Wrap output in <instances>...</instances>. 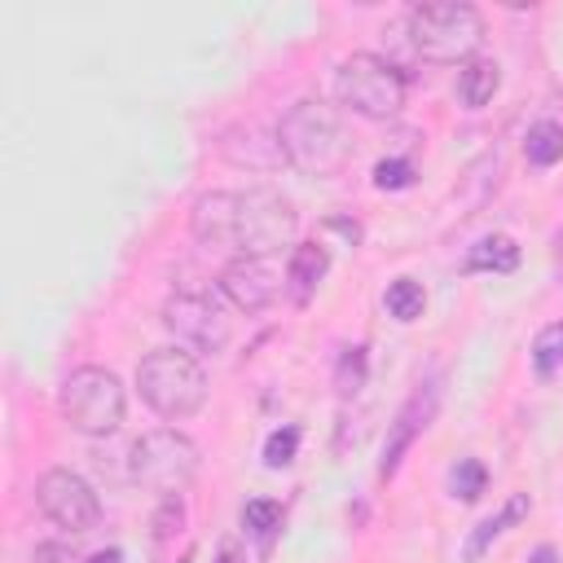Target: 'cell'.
<instances>
[{
    "mask_svg": "<svg viewBox=\"0 0 563 563\" xmlns=\"http://www.w3.org/2000/svg\"><path fill=\"white\" fill-rule=\"evenodd\" d=\"M295 202L273 185L211 189L194 202L189 229L202 246H224L238 260H268L295 238Z\"/></svg>",
    "mask_w": 563,
    "mask_h": 563,
    "instance_id": "6da1fadb",
    "label": "cell"
},
{
    "mask_svg": "<svg viewBox=\"0 0 563 563\" xmlns=\"http://www.w3.org/2000/svg\"><path fill=\"white\" fill-rule=\"evenodd\" d=\"M277 145L286 163L303 176H339L352 163V136L343 128V114L325 101H295L277 123Z\"/></svg>",
    "mask_w": 563,
    "mask_h": 563,
    "instance_id": "7a4b0ae2",
    "label": "cell"
},
{
    "mask_svg": "<svg viewBox=\"0 0 563 563\" xmlns=\"http://www.w3.org/2000/svg\"><path fill=\"white\" fill-rule=\"evenodd\" d=\"M136 387L141 400L158 413V418H194L207 400V369L194 352L185 347H154L141 365H136Z\"/></svg>",
    "mask_w": 563,
    "mask_h": 563,
    "instance_id": "3957f363",
    "label": "cell"
},
{
    "mask_svg": "<svg viewBox=\"0 0 563 563\" xmlns=\"http://www.w3.org/2000/svg\"><path fill=\"white\" fill-rule=\"evenodd\" d=\"M484 40V13L475 4L457 0H435V4H413L409 9V44L422 62H471Z\"/></svg>",
    "mask_w": 563,
    "mask_h": 563,
    "instance_id": "277c9868",
    "label": "cell"
},
{
    "mask_svg": "<svg viewBox=\"0 0 563 563\" xmlns=\"http://www.w3.org/2000/svg\"><path fill=\"white\" fill-rule=\"evenodd\" d=\"M405 70L378 53H352L334 70V97L361 119H391L405 110Z\"/></svg>",
    "mask_w": 563,
    "mask_h": 563,
    "instance_id": "5b68a950",
    "label": "cell"
},
{
    "mask_svg": "<svg viewBox=\"0 0 563 563\" xmlns=\"http://www.w3.org/2000/svg\"><path fill=\"white\" fill-rule=\"evenodd\" d=\"M198 444L176 431V427H158V431H145L132 449H128V475L132 484L150 488V493H185L194 479H198Z\"/></svg>",
    "mask_w": 563,
    "mask_h": 563,
    "instance_id": "8992f818",
    "label": "cell"
},
{
    "mask_svg": "<svg viewBox=\"0 0 563 563\" xmlns=\"http://www.w3.org/2000/svg\"><path fill=\"white\" fill-rule=\"evenodd\" d=\"M62 418L84 431V435H110L123 427V413H128V391L119 383L114 369H101V365H79L66 374L62 383Z\"/></svg>",
    "mask_w": 563,
    "mask_h": 563,
    "instance_id": "52a82bcc",
    "label": "cell"
},
{
    "mask_svg": "<svg viewBox=\"0 0 563 563\" xmlns=\"http://www.w3.org/2000/svg\"><path fill=\"white\" fill-rule=\"evenodd\" d=\"M35 501H40V510L57 523V528H66V532H92L97 523H101V501H97V493H92V484L84 479V475H75L70 466H53V471H44L40 475V484H35Z\"/></svg>",
    "mask_w": 563,
    "mask_h": 563,
    "instance_id": "ba28073f",
    "label": "cell"
},
{
    "mask_svg": "<svg viewBox=\"0 0 563 563\" xmlns=\"http://www.w3.org/2000/svg\"><path fill=\"white\" fill-rule=\"evenodd\" d=\"M163 325L194 352H224V343H229V317L202 290H176L163 303Z\"/></svg>",
    "mask_w": 563,
    "mask_h": 563,
    "instance_id": "9c48e42d",
    "label": "cell"
},
{
    "mask_svg": "<svg viewBox=\"0 0 563 563\" xmlns=\"http://www.w3.org/2000/svg\"><path fill=\"white\" fill-rule=\"evenodd\" d=\"M435 409H440V374L422 378V383H418V387L405 396V405L396 409V418H391V427H387L383 457H378V479H391V475L400 471L405 453H409V449H413V440H418V435L431 427Z\"/></svg>",
    "mask_w": 563,
    "mask_h": 563,
    "instance_id": "30bf717a",
    "label": "cell"
},
{
    "mask_svg": "<svg viewBox=\"0 0 563 563\" xmlns=\"http://www.w3.org/2000/svg\"><path fill=\"white\" fill-rule=\"evenodd\" d=\"M220 295H224L238 312L255 317V312H264V308L277 303L282 277L268 268V260H233V264L220 273Z\"/></svg>",
    "mask_w": 563,
    "mask_h": 563,
    "instance_id": "8fae6325",
    "label": "cell"
},
{
    "mask_svg": "<svg viewBox=\"0 0 563 563\" xmlns=\"http://www.w3.org/2000/svg\"><path fill=\"white\" fill-rule=\"evenodd\" d=\"M325 268H330V251H325L321 242H303V246L290 251L286 282H290L295 303H308V299H312V290H317V282L325 277Z\"/></svg>",
    "mask_w": 563,
    "mask_h": 563,
    "instance_id": "7c38bea8",
    "label": "cell"
},
{
    "mask_svg": "<svg viewBox=\"0 0 563 563\" xmlns=\"http://www.w3.org/2000/svg\"><path fill=\"white\" fill-rule=\"evenodd\" d=\"M528 510H532V497H528V493H510V497H506V506H501L493 519H484V523L471 532V541H466V559L488 554V545H493V541H497L506 528L523 523V519H528Z\"/></svg>",
    "mask_w": 563,
    "mask_h": 563,
    "instance_id": "4fadbf2b",
    "label": "cell"
},
{
    "mask_svg": "<svg viewBox=\"0 0 563 563\" xmlns=\"http://www.w3.org/2000/svg\"><path fill=\"white\" fill-rule=\"evenodd\" d=\"M497 84H501L497 62H493V57H471V62L457 70V101H462L466 110H479V106L493 101Z\"/></svg>",
    "mask_w": 563,
    "mask_h": 563,
    "instance_id": "5bb4252c",
    "label": "cell"
},
{
    "mask_svg": "<svg viewBox=\"0 0 563 563\" xmlns=\"http://www.w3.org/2000/svg\"><path fill=\"white\" fill-rule=\"evenodd\" d=\"M519 268V246L510 233H488L471 246L462 273H515Z\"/></svg>",
    "mask_w": 563,
    "mask_h": 563,
    "instance_id": "9a60e30c",
    "label": "cell"
},
{
    "mask_svg": "<svg viewBox=\"0 0 563 563\" xmlns=\"http://www.w3.org/2000/svg\"><path fill=\"white\" fill-rule=\"evenodd\" d=\"M501 172H506V158H501V150H484L471 167H466V176H462V194H466V207H484L493 194H497V185H501Z\"/></svg>",
    "mask_w": 563,
    "mask_h": 563,
    "instance_id": "2e32d148",
    "label": "cell"
},
{
    "mask_svg": "<svg viewBox=\"0 0 563 563\" xmlns=\"http://www.w3.org/2000/svg\"><path fill=\"white\" fill-rule=\"evenodd\" d=\"M523 158L532 167H554L563 158V123H554V119L532 123L528 136H523Z\"/></svg>",
    "mask_w": 563,
    "mask_h": 563,
    "instance_id": "e0dca14e",
    "label": "cell"
},
{
    "mask_svg": "<svg viewBox=\"0 0 563 563\" xmlns=\"http://www.w3.org/2000/svg\"><path fill=\"white\" fill-rule=\"evenodd\" d=\"M383 303H387V312L396 317V321H418L422 317V308H427V290L413 282V277H396L391 286H387V295H383Z\"/></svg>",
    "mask_w": 563,
    "mask_h": 563,
    "instance_id": "ac0fdd59",
    "label": "cell"
},
{
    "mask_svg": "<svg viewBox=\"0 0 563 563\" xmlns=\"http://www.w3.org/2000/svg\"><path fill=\"white\" fill-rule=\"evenodd\" d=\"M365 374H369V352H365V343L343 347V352H339V365H334V391H339L343 400L356 396V391L365 387Z\"/></svg>",
    "mask_w": 563,
    "mask_h": 563,
    "instance_id": "d6986e66",
    "label": "cell"
},
{
    "mask_svg": "<svg viewBox=\"0 0 563 563\" xmlns=\"http://www.w3.org/2000/svg\"><path fill=\"white\" fill-rule=\"evenodd\" d=\"M532 369L541 378H554L563 369V321H550L545 330H537V339H532Z\"/></svg>",
    "mask_w": 563,
    "mask_h": 563,
    "instance_id": "ffe728a7",
    "label": "cell"
},
{
    "mask_svg": "<svg viewBox=\"0 0 563 563\" xmlns=\"http://www.w3.org/2000/svg\"><path fill=\"white\" fill-rule=\"evenodd\" d=\"M484 488H488L484 462H479V457H457V466L449 471V493H453L457 501H479Z\"/></svg>",
    "mask_w": 563,
    "mask_h": 563,
    "instance_id": "44dd1931",
    "label": "cell"
},
{
    "mask_svg": "<svg viewBox=\"0 0 563 563\" xmlns=\"http://www.w3.org/2000/svg\"><path fill=\"white\" fill-rule=\"evenodd\" d=\"M242 528H251L255 537H273L282 528V501H268V497H255L242 506Z\"/></svg>",
    "mask_w": 563,
    "mask_h": 563,
    "instance_id": "7402d4cb",
    "label": "cell"
},
{
    "mask_svg": "<svg viewBox=\"0 0 563 563\" xmlns=\"http://www.w3.org/2000/svg\"><path fill=\"white\" fill-rule=\"evenodd\" d=\"M295 453H299V427H277V431L264 440V466H273V471L290 466Z\"/></svg>",
    "mask_w": 563,
    "mask_h": 563,
    "instance_id": "603a6c76",
    "label": "cell"
},
{
    "mask_svg": "<svg viewBox=\"0 0 563 563\" xmlns=\"http://www.w3.org/2000/svg\"><path fill=\"white\" fill-rule=\"evenodd\" d=\"M150 523H154V537H158V541H172V537L180 532V523H185V501H180V493L163 497Z\"/></svg>",
    "mask_w": 563,
    "mask_h": 563,
    "instance_id": "cb8c5ba5",
    "label": "cell"
},
{
    "mask_svg": "<svg viewBox=\"0 0 563 563\" xmlns=\"http://www.w3.org/2000/svg\"><path fill=\"white\" fill-rule=\"evenodd\" d=\"M374 185L378 189H409L413 185V163L409 158H383V163H374Z\"/></svg>",
    "mask_w": 563,
    "mask_h": 563,
    "instance_id": "d4e9b609",
    "label": "cell"
},
{
    "mask_svg": "<svg viewBox=\"0 0 563 563\" xmlns=\"http://www.w3.org/2000/svg\"><path fill=\"white\" fill-rule=\"evenodd\" d=\"M31 563H75V554H70L62 541H44V545H35Z\"/></svg>",
    "mask_w": 563,
    "mask_h": 563,
    "instance_id": "484cf974",
    "label": "cell"
},
{
    "mask_svg": "<svg viewBox=\"0 0 563 563\" xmlns=\"http://www.w3.org/2000/svg\"><path fill=\"white\" fill-rule=\"evenodd\" d=\"M216 563H246V550H242V541H220V554H216Z\"/></svg>",
    "mask_w": 563,
    "mask_h": 563,
    "instance_id": "4316f807",
    "label": "cell"
},
{
    "mask_svg": "<svg viewBox=\"0 0 563 563\" xmlns=\"http://www.w3.org/2000/svg\"><path fill=\"white\" fill-rule=\"evenodd\" d=\"M88 563H123V550H114V545H110V550H97Z\"/></svg>",
    "mask_w": 563,
    "mask_h": 563,
    "instance_id": "83f0119b",
    "label": "cell"
},
{
    "mask_svg": "<svg viewBox=\"0 0 563 563\" xmlns=\"http://www.w3.org/2000/svg\"><path fill=\"white\" fill-rule=\"evenodd\" d=\"M554 268H559V277H563V233L554 238Z\"/></svg>",
    "mask_w": 563,
    "mask_h": 563,
    "instance_id": "f1b7e54d",
    "label": "cell"
},
{
    "mask_svg": "<svg viewBox=\"0 0 563 563\" xmlns=\"http://www.w3.org/2000/svg\"><path fill=\"white\" fill-rule=\"evenodd\" d=\"M189 559H194V554H185V559H180V563H189Z\"/></svg>",
    "mask_w": 563,
    "mask_h": 563,
    "instance_id": "f546056e",
    "label": "cell"
}]
</instances>
